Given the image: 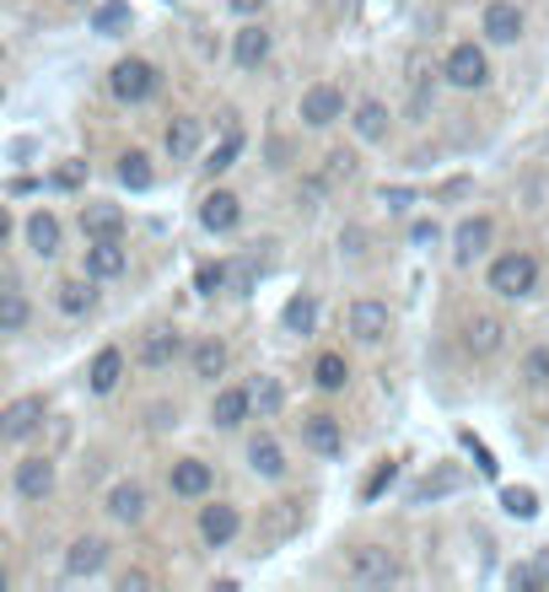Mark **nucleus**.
<instances>
[{
    "instance_id": "2eb2a0df",
    "label": "nucleus",
    "mask_w": 549,
    "mask_h": 592,
    "mask_svg": "<svg viewBox=\"0 0 549 592\" xmlns=\"http://www.w3.org/2000/svg\"><path fill=\"white\" fill-rule=\"evenodd\" d=\"M237 221H243V200L232 194V189H211L205 200H200V226L205 232H237Z\"/></svg>"
},
{
    "instance_id": "c756f323",
    "label": "nucleus",
    "mask_w": 549,
    "mask_h": 592,
    "mask_svg": "<svg viewBox=\"0 0 549 592\" xmlns=\"http://www.w3.org/2000/svg\"><path fill=\"white\" fill-rule=\"evenodd\" d=\"M249 393H254L258 421H275V415L286 410V388H281V378H270V372H258V378L249 382Z\"/></svg>"
},
{
    "instance_id": "de8ad7c7",
    "label": "nucleus",
    "mask_w": 549,
    "mask_h": 592,
    "mask_svg": "<svg viewBox=\"0 0 549 592\" xmlns=\"http://www.w3.org/2000/svg\"><path fill=\"white\" fill-rule=\"evenodd\" d=\"M361 243H367V237H361L356 226H350V232H339V249H345V254H361Z\"/></svg>"
},
{
    "instance_id": "5701e85b",
    "label": "nucleus",
    "mask_w": 549,
    "mask_h": 592,
    "mask_svg": "<svg viewBox=\"0 0 549 592\" xmlns=\"http://www.w3.org/2000/svg\"><path fill=\"white\" fill-rule=\"evenodd\" d=\"M270 28L264 22H249V28H237V39H232V60L243 65V71H258L264 60H270Z\"/></svg>"
},
{
    "instance_id": "e433bc0d",
    "label": "nucleus",
    "mask_w": 549,
    "mask_h": 592,
    "mask_svg": "<svg viewBox=\"0 0 549 592\" xmlns=\"http://www.w3.org/2000/svg\"><path fill=\"white\" fill-rule=\"evenodd\" d=\"M194 286L205 296H215V292H232V264L226 258H215V264H200V275H194Z\"/></svg>"
},
{
    "instance_id": "6ab92c4d",
    "label": "nucleus",
    "mask_w": 549,
    "mask_h": 592,
    "mask_svg": "<svg viewBox=\"0 0 549 592\" xmlns=\"http://www.w3.org/2000/svg\"><path fill=\"white\" fill-rule=\"evenodd\" d=\"M146 511H151V496H146V485L125 479V485H114V490H108V517H114V522L135 528V522H146Z\"/></svg>"
},
{
    "instance_id": "9d476101",
    "label": "nucleus",
    "mask_w": 549,
    "mask_h": 592,
    "mask_svg": "<svg viewBox=\"0 0 549 592\" xmlns=\"http://www.w3.org/2000/svg\"><path fill=\"white\" fill-rule=\"evenodd\" d=\"M490 237H496V221H490V215H468V221H458V232H453V264L468 269L474 258H485L490 254Z\"/></svg>"
},
{
    "instance_id": "b1692460",
    "label": "nucleus",
    "mask_w": 549,
    "mask_h": 592,
    "mask_svg": "<svg viewBox=\"0 0 549 592\" xmlns=\"http://www.w3.org/2000/svg\"><path fill=\"white\" fill-rule=\"evenodd\" d=\"M82 232L86 237H125V211L108 200H92V205H82Z\"/></svg>"
},
{
    "instance_id": "1a4fd4ad",
    "label": "nucleus",
    "mask_w": 549,
    "mask_h": 592,
    "mask_svg": "<svg viewBox=\"0 0 549 592\" xmlns=\"http://www.w3.org/2000/svg\"><path fill=\"white\" fill-rule=\"evenodd\" d=\"M168 490L178 501H205L215 490V468L205 464V458H178V464L168 468Z\"/></svg>"
},
{
    "instance_id": "49530a36",
    "label": "nucleus",
    "mask_w": 549,
    "mask_h": 592,
    "mask_svg": "<svg viewBox=\"0 0 549 592\" xmlns=\"http://www.w3.org/2000/svg\"><path fill=\"white\" fill-rule=\"evenodd\" d=\"M140 588H151L146 571H125V577H119V592H140Z\"/></svg>"
},
{
    "instance_id": "79ce46f5",
    "label": "nucleus",
    "mask_w": 549,
    "mask_h": 592,
    "mask_svg": "<svg viewBox=\"0 0 549 592\" xmlns=\"http://www.w3.org/2000/svg\"><path fill=\"white\" fill-rule=\"evenodd\" d=\"M502 501H507L511 517H534V511H539V496H534L528 485H511V490L502 496Z\"/></svg>"
},
{
    "instance_id": "412c9836",
    "label": "nucleus",
    "mask_w": 549,
    "mask_h": 592,
    "mask_svg": "<svg viewBox=\"0 0 549 592\" xmlns=\"http://www.w3.org/2000/svg\"><path fill=\"white\" fill-rule=\"evenodd\" d=\"M125 382V350L119 345H103L97 356H92V367H86V388L92 393H114Z\"/></svg>"
},
{
    "instance_id": "a19ab883",
    "label": "nucleus",
    "mask_w": 549,
    "mask_h": 592,
    "mask_svg": "<svg viewBox=\"0 0 549 592\" xmlns=\"http://www.w3.org/2000/svg\"><path fill=\"white\" fill-rule=\"evenodd\" d=\"M393 479H399V464H393V458H382L378 468H372V474H367V485H361V496H367V501H378L382 490H388V485H393Z\"/></svg>"
},
{
    "instance_id": "0eeeda50",
    "label": "nucleus",
    "mask_w": 549,
    "mask_h": 592,
    "mask_svg": "<svg viewBox=\"0 0 549 592\" xmlns=\"http://www.w3.org/2000/svg\"><path fill=\"white\" fill-rule=\"evenodd\" d=\"M345 329H350V339H361V345H382V339H388V329H393V313H388V302L361 296V302H350Z\"/></svg>"
},
{
    "instance_id": "2f4dec72",
    "label": "nucleus",
    "mask_w": 549,
    "mask_h": 592,
    "mask_svg": "<svg viewBox=\"0 0 549 592\" xmlns=\"http://www.w3.org/2000/svg\"><path fill=\"white\" fill-rule=\"evenodd\" d=\"M54 302H60V313H71V318H86V313L97 307V292H92V275H82V281H65V286L54 292Z\"/></svg>"
},
{
    "instance_id": "c03bdc74",
    "label": "nucleus",
    "mask_w": 549,
    "mask_h": 592,
    "mask_svg": "<svg viewBox=\"0 0 549 592\" xmlns=\"http://www.w3.org/2000/svg\"><path fill=\"white\" fill-rule=\"evenodd\" d=\"M410 243H415V249H436V243H442V226H436V221H415V226H410Z\"/></svg>"
},
{
    "instance_id": "20e7f679",
    "label": "nucleus",
    "mask_w": 549,
    "mask_h": 592,
    "mask_svg": "<svg viewBox=\"0 0 549 592\" xmlns=\"http://www.w3.org/2000/svg\"><path fill=\"white\" fill-rule=\"evenodd\" d=\"M108 86H114L119 103H146V97L162 86V76H157L151 60H135V54H129V60H119V65L108 71Z\"/></svg>"
},
{
    "instance_id": "423d86ee",
    "label": "nucleus",
    "mask_w": 549,
    "mask_h": 592,
    "mask_svg": "<svg viewBox=\"0 0 549 592\" xmlns=\"http://www.w3.org/2000/svg\"><path fill=\"white\" fill-rule=\"evenodd\" d=\"M302 125L307 129H329V125H339L345 119V92H339L335 82H313L307 92H302Z\"/></svg>"
},
{
    "instance_id": "c9c22d12",
    "label": "nucleus",
    "mask_w": 549,
    "mask_h": 592,
    "mask_svg": "<svg viewBox=\"0 0 549 592\" xmlns=\"http://www.w3.org/2000/svg\"><path fill=\"white\" fill-rule=\"evenodd\" d=\"M92 28H97L103 39H114V33H125V28H129V6H125V0H103V6L92 11Z\"/></svg>"
},
{
    "instance_id": "3c124183",
    "label": "nucleus",
    "mask_w": 549,
    "mask_h": 592,
    "mask_svg": "<svg viewBox=\"0 0 549 592\" xmlns=\"http://www.w3.org/2000/svg\"><path fill=\"white\" fill-rule=\"evenodd\" d=\"M534 560H539V577H545V588H549V550H539Z\"/></svg>"
},
{
    "instance_id": "c85d7f7f",
    "label": "nucleus",
    "mask_w": 549,
    "mask_h": 592,
    "mask_svg": "<svg viewBox=\"0 0 549 592\" xmlns=\"http://www.w3.org/2000/svg\"><path fill=\"white\" fill-rule=\"evenodd\" d=\"M281 324H286V335H313V329H318V296L296 292L292 302H286V313H281Z\"/></svg>"
},
{
    "instance_id": "a878e982",
    "label": "nucleus",
    "mask_w": 549,
    "mask_h": 592,
    "mask_svg": "<svg viewBox=\"0 0 549 592\" xmlns=\"http://www.w3.org/2000/svg\"><path fill=\"white\" fill-rule=\"evenodd\" d=\"M453 490H464V468L442 464V468H431L421 485L410 490V501H415V507H425V501H436V496H453Z\"/></svg>"
},
{
    "instance_id": "aec40b11",
    "label": "nucleus",
    "mask_w": 549,
    "mask_h": 592,
    "mask_svg": "<svg viewBox=\"0 0 549 592\" xmlns=\"http://www.w3.org/2000/svg\"><path fill=\"white\" fill-rule=\"evenodd\" d=\"M249 415H254V393L249 388H221L211 399V425H221V431H237Z\"/></svg>"
},
{
    "instance_id": "4c0bfd02",
    "label": "nucleus",
    "mask_w": 549,
    "mask_h": 592,
    "mask_svg": "<svg viewBox=\"0 0 549 592\" xmlns=\"http://www.w3.org/2000/svg\"><path fill=\"white\" fill-rule=\"evenodd\" d=\"M237 157H243V129H226V140H221V146L211 151V162H205V172L215 178V172H226V168H232Z\"/></svg>"
},
{
    "instance_id": "f3484780",
    "label": "nucleus",
    "mask_w": 549,
    "mask_h": 592,
    "mask_svg": "<svg viewBox=\"0 0 549 592\" xmlns=\"http://www.w3.org/2000/svg\"><path fill=\"white\" fill-rule=\"evenodd\" d=\"M200 140H205V129L194 114H178L168 129H162V151H168L172 162H194L200 157Z\"/></svg>"
},
{
    "instance_id": "6e6552de",
    "label": "nucleus",
    "mask_w": 549,
    "mask_h": 592,
    "mask_svg": "<svg viewBox=\"0 0 549 592\" xmlns=\"http://www.w3.org/2000/svg\"><path fill=\"white\" fill-rule=\"evenodd\" d=\"M125 269H129V249L119 237H86L82 275H92V281H119Z\"/></svg>"
},
{
    "instance_id": "4468645a",
    "label": "nucleus",
    "mask_w": 549,
    "mask_h": 592,
    "mask_svg": "<svg viewBox=\"0 0 549 592\" xmlns=\"http://www.w3.org/2000/svg\"><path fill=\"white\" fill-rule=\"evenodd\" d=\"M178 350H183V339H178V329H146L140 335V345H135V361L146 367V372H162V367H172L178 361Z\"/></svg>"
},
{
    "instance_id": "9b49d317",
    "label": "nucleus",
    "mask_w": 549,
    "mask_h": 592,
    "mask_svg": "<svg viewBox=\"0 0 549 592\" xmlns=\"http://www.w3.org/2000/svg\"><path fill=\"white\" fill-rule=\"evenodd\" d=\"M479 33H485L490 43H517L522 33H528V17H522L517 0H490L485 17H479Z\"/></svg>"
},
{
    "instance_id": "58836bf2",
    "label": "nucleus",
    "mask_w": 549,
    "mask_h": 592,
    "mask_svg": "<svg viewBox=\"0 0 549 592\" xmlns=\"http://www.w3.org/2000/svg\"><path fill=\"white\" fill-rule=\"evenodd\" d=\"M522 382H528V388H549V345H534V350L522 356Z\"/></svg>"
},
{
    "instance_id": "72a5a7b5",
    "label": "nucleus",
    "mask_w": 549,
    "mask_h": 592,
    "mask_svg": "<svg viewBox=\"0 0 549 592\" xmlns=\"http://www.w3.org/2000/svg\"><path fill=\"white\" fill-rule=\"evenodd\" d=\"M313 382H318L324 393H339V388L350 382V367H345V356H339V350H324V356L313 361Z\"/></svg>"
},
{
    "instance_id": "ddd939ff",
    "label": "nucleus",
    "mask_w": 549,
    "mask_h": 592,
    "mask_svg": "<svg viewBox=\"0 0 549 592\" xmlns=\"http://www.w3.org/2000/svg\"><path fill=\"white\" fill-rule=\"evenodd\" d=\"M237 533H243V511L232 507V501H211V507H200V539H205L211 550H226Z\"/></svg>"
},
{
    "instance_id": "473e14b6",
    "label": "nucleus",
    "mask_w": 549,
    "mask_h": 592,
    "mask_svg": "<svg viewBox=\"0 0 549 592\" xmlns=\"http://www.w3.org/2000/svg\"><path fill=\"white\" fill-rule=\"evenodd\" d=\"M350 125H356L361 140H382V135H388V108H382L378 97H361L356 114H350Z\"/></svg>"
},
{
    "instance_id": "39448f33",
    "label": "nucleus",
    "mask_w": 549,
    "mask_h": 592,
    "mask_svg": "<svg viewBox=\"0 0 549 592\" xmlns=\"http://www.w3.org/2000/svg\"><path fill=\"white\" fill-rule=\"evenodd\" d=\"M43 421H49V399H43V393H22V399H11V404H6V415H0V436L17 447V442H28Z\"/></svg>"
},
{
    "instance_id": "603ef678",
    "label": "nucleus",
    "mask_w": 549,
    "mask_h": 592,
    "mask_svg": "<svg viewBox=\"0 0 549 592\" xmlns=\"http://www.w3.org/2000/svg\"><path fill=\"white\" fill-rule=\"evenodd\" d=\"M71 6H82V0H71Z\"/></svg>"
},
{
    "instance_id": "ea45409f",
    "label": "nucleus",
    "mask_w": 549,
    "mask_h": 592,
    "mask_svg": "<svg viewBox=\"0 0 549 592\" xmlns=\"http://www.w3.org/2000/svg\"><path fill=\"white\" fill-rule=\"evenodd\" d=\"M254 286H258V258H254V254L232 258V292H237V296H249Z\"/></svg>"
},
{
    "instance_id": "a211bd4d",
    "label": "nucleus",
    "mask_w": 549,
    "mask_h": 592,
    "mask_svg": "<svg viewBox=\"0 0 549 592\" xmlns=\"http://www.w3.org/2000/svg\"><path fill=\"white\" fill-rule=\"evenodd\" d=\"M11 485H17L22 501H49V490H54V458H22L17 474H11Z\"/></svg>"
},
{
    "instance_id": "393cba45",
    "label": "nucleus",
    "mask_w": 549,
    "mask_h": 592,
    "mask_svg": "<svg viewBox=\"0 0 549 592\" xmlns=\"http://www.w3.org/2000/svg\"><path fill=\"white\" fill-rule=\"evenodd\" d=\"M22 232H28V249H33V258H54L60 254V221L49 211H33L28 221H22Z\"/></svg>"
},
{
    "instance_id": "7c9ffc66",
    "label": "nucleus",
    "mask_w": 549,
    "mask_h": 592,
    "mask_svg": "<svg viewBox=\"0 0 549 592\" xmlns=\"http://www.w3.org/2000/svg\"><path fill=\"white\" fill-rule=\"evenodd\" d=\"M28 318H33V307H28V296L17 292V281H11V286L0 292V335H22Z\"/></svg>"
},
{
    "instance_id": "8fccbe9b",
    "label": "nucleus",
    "mask_w": 549,
    "mask_h": 592,
    "mask_svg": "<svg viewBox=\"0 0 549 592\" xmlns=\"http://www.w3.org/2000/svg\"><path fill=\"white\" fill-rule=\"evenodd\" d=\"M258 6H270V0H232V11H243V17H254Z\"/></svg>"
},
{
    "instance_id": "a18cd8bd",
    "label": "nucleus",
    "mask_w": 549,
    "mask_h": 592,
    "mask_svg": "<svg viewBox=\"0 0 549 592\" xmlns=\"http://www.w3.org/2000/svg\"><path fill=\"white\" fill-rule=\"evenodd\" d=\"M356 172V157L350 151H329V178H350Z\"/></svg>"
},
{
    "instance_id": "dca6fc26",
    "label": "nucleus",
    "mask_w": 549,
    "mask_h": 592,
    "mask_svg": "<svg viewBox=\"0 0 549 592\" xmlns=\"http://www.w3.org/2000/svg\"><path fill=\"white\" fill-rule=\"evenodd\" d=\"M502 345H507V324H502V318L479 313V318H468L464 324V350L474 356V361H490Z\"/></svg>"
},
{
    "instance_id": "f03ea898",
    "label": "nucleus",
    "mask_w": 549,
    "mask_h": 592,
    "mask_svg": "<svg viewBox=\"0 0 549 592\" xmlns=\"http://www.w3.org/2000/svg\"><path fill=\"white\" fill-rule=\"evenodd\" d=\"M345 577L356 588H393L404 577V565H399V554L388 550V545H356L350 560H345Z\"/></svg>"
},
{
    "instance_id": "7ed1b4c3",
    "label": "nucleus",
    "mask_w": 549,
    "mask_h": 592,
    "mask_svg": "<svg viewBox=\"0 0 549 592\" xmlns=\"http://www.w3.org/2000/svg\"><path fill=\"white\" fill-rule=\"evenodd\" d=\"M442 82L458 86V92L490 86V60H485V49H479V43H453L447 60H442Z\"/></svg>"
},
{
    "instance_id": "4be33fe9",
    "label": "nucleus",
    "mask_w": 549,
    "mask_h": 592,
    "mask_svg": "<svg viewBox=\"0 0 549 592\" xmlns=\"http://www.w3.org/2000/svg\"><path fill=\"white\" fill-rule=\"evenodd\" d=\"M108 565V539H97V533H82L71 550H65V571L71 577H97Z\"/></svg>"
},
{
    "instance_id": "f8f14e48",
    "label": "nucleus",
    "mask_w": 549,
    "mask_h": 592,
    "mask_svg": "<svg viewBox=\"0 0 549 592\" xmlns=\"http://www.w3.org/2000/svg\"><path fill=\"white\" fill-rule=\"evenodd\" d=\"M302 447H313L318 458H339V453H345V425H339L329 410L302 415Z\"/></svg>"
},
{
    "instance_id": "37998d69",
    "label": "nucleus",
    "mask_w": 549,
    "mask_h": 592,
    "mask_svg": "<svg viewBox=\"0 0 549 592\" xmlns=\"http://www.w3.org/2000/svg\"><path fill=\"white\" fill-rule=\"evenodd\" d=\"M511 588H522V592H534V588H545V577H539V560H522V565H511V577H507Z\"/></svg>"
},
{
    "instance_id": "cd10ccee",
    "label": "nucleus",
    "mask_w": 549,
    "mask_h": 592,
    "mask_svg": "<svg viewBox=\"0 0 549 592\" xmlns=\"http://www.w3.org/2000/svg\"><path fill=\"white\" fill-rule=\"evenodd\" d=\"M226 361H232V350L221 345V339H200L194 350H189V367H194V378L215 382L221 372H226Z\"/></svg>"
},
{
    "instance_id": "f257e3e1",
    "label": "nucleus",
    "mask_w": 549,
    "mask_h": 592,
    "mask_svg": "<svg viewBox=\"0 0 549 592\" xmlns=\"http://www.w3.org/2000/svg\"><path fill=\"white\" fill-rule=\"evenodd\" d=\"M485 286L496 296H507V302H522V296H534L539 286V258L528 254V249H511L490 264V275H485Z\"/></svg>"
},
{
    "instance_id": "bb28decb",
    "label": "nucleus",
    "mask_w": 549,
    "mask_h": 592,
    "mask_svg": "<svg viewBox=\"0 0 549 592\" xmlns=\"http://www.w3.org/2000/svg\"><path fill=\"white\" fill-rule=\"evenodd\" d=\"M249 468L264 474V479H286V453H281V442H275V436H254V442H249Z\"/></svg>"
},
{
    "instance_id": "09e8293b",
    "label": "nucleus",
    "mask_w": 549,
    "mask_h": 592,
    "mask_svg": "<svg viewBox=\"0 0 549 592\" xmlns=\"http://www.w3.org/2000/svg\"><path fill=\"white\" fill-rule=\"evenodd\" d=\"M151 415H157V421H151V425H172V421H178V410H168V404H157Z\"/></svg>"
},
{
    "instance_id": "f704fd0d",
    "label": "nucleus",
    "mask_w": 549,
    "mask_h": 592,
    "mask_svg": "<svg viewBox=\"0 0 549 592\" xmlns=\"http://www.w3.org/2000/svg\"><path fill=\"white\" fill-rule=\"evenodd\" d=\"M119 183H125V189H135V194H140V189H151V183H157L151 157H146V151H125V157H119Z\"/></svg>"
}]
</instances>
